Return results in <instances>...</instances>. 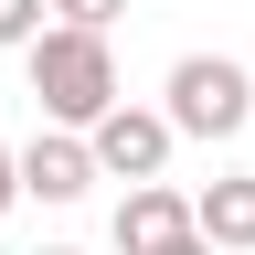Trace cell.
<instances>
[{
    "label": "cell",
    "instance_id": "6da1fadb",
    "mask_svg": "<svg viewBox=\"0 0 255 255\" xmlns=\"http://www.w3.org/2000/svg\"><path fill=\"white\" fill-rule=\"evenodd\" d=\"M32 96H43V117L64 138H85L96 117L128 107L117 96V53L96 43V32H64V21H43V43H32Z\"/></svg>",
    "mask_w": 255,
    "mask_h": 255
},
{
    "label": "cell",
    "instance_id": "8fae6325",
    "mask_svg": "<svg viewBox=\"0 0 255 255\" xmlns=\"http://www.w3.org/2000/svg\"><path fill=\"white\" fill-rule=\"evenodd\" d=\"M43 255H75V245H43Z\"/></svg>",
    "mask_w": 255,
    "mask_h": 255
},
{
    "label": "cell",
    "instance_id": "5b68a950",
    "mask_svg": "<svg viewBox=\"0 0 255 255\" xmlns=\"http://www.w3.org/2000/svg\"><path fill=\"white\" fill-rule=\"evenodd\" d=\"M21 191H32V202H85V191H96V149L64 138V128H43V138L21 149Z\"/></svg>",
    "mask_w": 255,
    "mask_h": 255
},
{
    "label": "cell",
    "instance_id": "ba28073f",
    "mask_svg": "<svg viewBox=\"0 0 255 255\" xmlns=\"http://www.w3.org/2000/svg\"><path fill=\"white\" fill-rule=\"evenodd\" d=\"M53 11H64V32H96V43H107V21L128 11V0H53Z\"/></svg>",
    "mask_w": 255,
    "mask_h": 255
},
{
    "label": "cell",
    "instance_id": "8992f818",
    "mask_svg": "<svg viewBox=\"0 0 255 255\" xmlns=\"http://www.w3.org/2000/svg\"><path fill=\"white\" fill-rule=\"evenodd\" d=\"M191 234H202L213 255H255V170H234V181H213L202 202H191Z\"/></svg>",
    "mask_w": 255,
    "mask_h": 255
},
{
    "label": "cell",
    "instance_id": "30bf717a",
    "mask_svg": "<svg viewBox=\"0 0 255 255\" xmlns=\"http://www.w3.org/2000/svg\"><path fill=\"white\" fill-rule=\"evenodd\" d=\"M170 255H213V245H202V234H191V245H170Z\"/></svg>",
    "mask_w": 255,
    "mask_h": 255
},
{
    "label": "cell",
    "instance_id": "7a4b0ae2",
    "mask_svg": "<svg viewBox=\"0 0 255 255\" xmlns=\"http://www.w3.org/2000/svg\"><path fill=\"white\" fill-rule=\"evenodd\" d=\"M170 138H245V117H255V75L234 53H181L170 64Z\"/></svg>",
    "mask_w": 255,
    "mask_h": 255
},
{
    "label": "cell",
    "instance_id": "52a82bcc",
    "mask_svg": "<svg viewBox=\"0 0 255 255\" xmlns=\"http://www.w3.org/2000/svg\"><path fill=\"white\" fill-rule=\"evenodd\" d=\"M43 11H53V0H0V43L32 53V43H43Z\"/></svg>",
    "mask_w": 255,
    "mask_h": 255
},
{
    "label": "cell",
    "instance_id": "9c48e42d",
    "mask_svg": "<svg viewBox=\"0 0 255 255\" xmlns=\"http://www.w3.org/2000/svg\"><path fill=\"white\" fill-rule=\"evenodd\" d=\"M11 202H21V149L0 138V213H11Z\"/></svg>",
    "mask_w": 255,
    "mask_h": 255
},
{
    "label": "cell",
    "instance_id": "277c9868",
    "mask_svg": "<svg viewBox=\"0 0 255 255\" xmlns=\"http://www.w3.org/2000/svg\"><path fill=\"white\" fill-rule=\"evenodd\" d=\"M170 245H191V202L170 181H138L117 202V255H170Z\"/></svg>",
    "mask_w": 255,
    "mask_h": 255
},
{
    "label": "cell",
    "instance_id": "3957f363",
    "mask_svg": "<svg viewBox=\"0 0 255 255\" xmlns=\"http://www.w3.org/2000/svg\"><path fill=\"white\" fill-rule=\"evenodd\" d=\"M85 149H96V181H128V191H138V181L170 170V117H159V107H117V117L85 128Z\"/></svg>",
    "mask_w": 255,
    "mask_h": 255
}]
</instances>
